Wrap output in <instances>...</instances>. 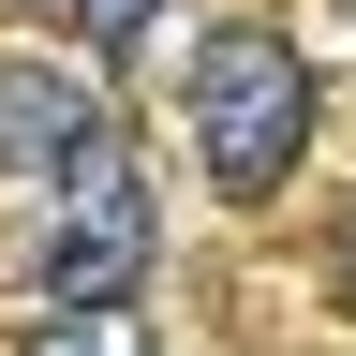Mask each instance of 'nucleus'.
Returning a JSON list of instances; mask_svg holds the SVG:
<instances>
[{
	"mask_svg": "<svg viewBox=\"0 0 356 356\" xmlns=\"http://www.w3.org/2000/svg\"><path fill=\"white\" fill-rule=\"evenodd\" d=\"M178 119H193V149H208L222 193H267V178H297V149H312V60L267 44V30H222V44H193V74H178Z\"/></svg>",
	"mask_w": 356,
	"mask_h": 356,
	"instance_id": "f257e3e1",
	"label": "nucleus"
},
{
	"mask_svg": "<svg viewBox=\"0 0 356 356\" xmlns=\"http://www.w3.org/2000/svg\"><path fill=\"white\" fill-rule=\"evenodd\" d=\"M134 267H149V178H134L119 134H89V149L44 178V238H30V297L60 312H119Z\"/></svg>",
	"mask_w": 356,
	"mask_h": 356,
	"instance_id": "f03ea898",
	"label": "nucleus"
},
{
	"mask_svg": "<svg viewBox=\"0 0 356 356\" xmlns=\"http://www.w3.org/2000/svg\"><path fill=\"white\" fill-rule=\"evenodd\" d=\"M89 134H119V119H104V89H89L74 60H0V163L60 178Z\"/></svg>",
	"mask_w": 356,
	"mask_h": 356,
	"instance_id": "7ed1b4c3",
	"label": "nucleus"
},
{
	"mask_svg": "<svg viewBox=\"0 0 356 356\" xmlns=\"http://www.w3.org/2000/svg\"><path fill=\"white\" fill-rule=\"evenodd\" d=\"M30 356H149V327H134V312H60Z\"/></svg>",
	"mask_w": 356,
	"mask_h": 356,
	"instance_id": "20e7f679",
	"label": "nucleus"
},
{
	"mask_svg": "<svg viewBox=\"0 0 356 356\" xmlns=\"http://www.w3.org/2000/svg\"><path fill=\"white\" fill-rule=\"evenodd\" d=\"M60 15H74L89 44H119V30H149V15H163V0H60Z\"/></svg>",
	"mask_w": 356,
	"mask_h": 356,
	"instance_id": "39448f33",
	"label": "nucleus"
},
{
	"mask_svg": "<svg viewBox=\"0 0 356 356\" xmlns=\"http://www.w3.org/2000/svg\"><path fill=\"white\" fill-rule=\"evenodd\" d=\"M341 297H356V222H341Z\"/></svg>",
	"mask_w": 356,
	"mask_h": 356,
	"instance_id": "423d86ee",
	"label": "nucleus"
}]
</instances>
